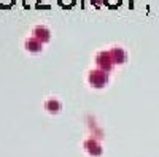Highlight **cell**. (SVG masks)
Instances as JSON below:
<instances>
[{
	"label": "cell",
	"instance_id": "cell-4",
	"mask_svg": "<svg viewBox=\"0 0 159 157\" xmlns=\"http://www.w3.org/2000/svg\"><path fill=\"white\" fill-rule=\"evenodd\" d=\"M59 108H61V105H59L57 100H48L46 102V110L48 111H57Z\"/></svg>",
	"mask_w": 159,
	"mask_h": 157
},
{
	"label": "cell",
	"instance_id": "cell-1",
	"mask_svg": "<svg viewBox=\"0 0 159 157\" xmlns=\"http://www.w3.org/2000/svg\"><path fill=\"white\" fill-rule=\"evenodd\" d=\"M89 81L94 86H103L105 83H107V76H105L103 73H100V72H92L89 75Z\"/></svg>",
	"mask_w": 159,
	"mask_h": 157
},
{
	"label": "cell",
	"instance_id": "cell-3",
	"mask_svg": "<svg viewBox=\"0 0 159 157\" xmlns=\"http://www.w3.org/2000/svg\"><path fill=\"white\" fill-rule=\"evenodd\" d=\"M25 48L32 52H37V51L42 49V43H40L37 38H30V40H27V43H25Z\"/></svg>",
	"mask_w": 159,
	"mask_h": 157
},
{
	"label": "cell",
	"instance_id": "cell-2",
	"mask_svg": "<svg viewBox=\"0 0 159 157\" xmlns=\"http://www.w3.org/2000/svg\"><path fill=\"white\" fill-rule=\"evenodd\" d=\"M34 33H35V37H37L38 41H45V40H48V38H49V32H48L46 27H43V25H38V27H35Z\"/></svg>",
	"mask_w": 159,
	"mask_h": 157
},
{
	"label": "cell",
	"instance_id": "cell-5",
	"mask_svg": "<svg viewBox=\"0 0 159 157\" xmlns=\"http://www.w3.org/2000/svg\"><path fill=\"white\" fill-rule=\"evenodd\" d=\"M86 148H88V151H89L91 154H96V155H99V154H100V151H102L99 146H96V145H94V141H88Z\"/></svg>",
	"mask_w": 159,
	"mask_h": 157
}]
</instances>
